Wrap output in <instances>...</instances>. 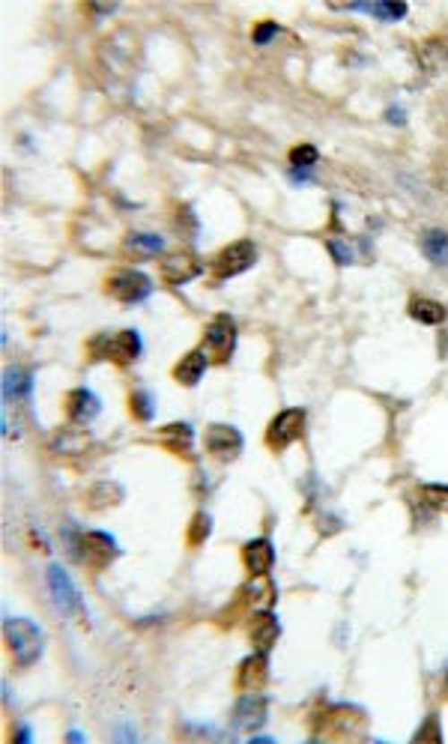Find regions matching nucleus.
I'll return each mask as SVG.
<instances>
[{
	"label": "nucleus",
	"instance_id": "f257e3e1",
	"mask_svg": "<svg viewBox=\"0 0 448 744\" xmlns=\"http://www.w3.org/2000/svg\"><path fill=\"white\" fill-rule=\"evenodd\" d=\"M4 634H6L9 654H13V661L18 667H33V663L39 661L42 643H45L39 625L30 622V619H6Z\"/></svg>",
	"mask_w": 448,
	"mask_h": 744
},
{
	"label": "nucleus",
	"instance_id": "f03ea898",
	"mask_svg": "<svg viewBox=\"0 0 448 744\" xmlns=\"http://www.w3.org/2000/svg\"><path fill=\"white\" fill-rule=\"evenodd\" d=\"M87 350L93 359H105V362L125 368V365L138 362V356H141V332L123 329V332H114V335H99L90 341Z\"/></svg>",
	"mask_w": 448,
	"mask_h": 744
},
{
	"label": "nucleus",
	"instance_id": "7ed1b4c3",
	"mask_svg": "<svg viewBox=\"0 0 448 744\" xmlns=\"http://www.w3.org/2000/svg\"><path fill=\"white\" fill-rule=\"evenodd\" d=\"M63 538H69V547H72V553H75V559H84L93 571L108 568L116 556V541L108 532L90 529V532L75 535V532H66V529H63Z\"/></svg>",
	"mask_w": 448,
	"mask_h": 744
},
{
	"label": "nucleus",
	"instance_id": "20e7f679",
	"mask_svg": "<svg viewBox=\"0 0 448 744\" xmlns=\"http://www.w3.org/2000/svg\"><path fill=\"white\" fill-rule=\"evenodd\" d=\"M305 425H308V412L302 407L281 410L266 428V446L272 448V452H284V448H290L293 443H299L305 437Z\"/></svg>",
	"mask_w": 448,
	"mask_h": 744
},
{
	"label": "nucleus",
	"instance_id": "39448f33",
	"mask_svg": "<svg viewBox=\"0 0 448 744\" xmlns=\"http://www.w3.org/2000/svg\"><path fill=\"white\" fill-rule=\"evenodd\" d=\"M203 353L212 359V362H230L233 350H237V323H233L230 314H219V317L210 320V326L203 332Z\"/></svg>",
	"mask_w": 448,
	"mask_h": 744
},
{
	"label": "nucleus",
	"instance_id": "423d86ee",
	"mask_svg": "<svg viewBox=\"0 0 448 744\" xmlns=\"http://www.w3.org/2000/svg\"><path fill=\"white\" fill-rule=\"evenodd\" d=\"M257 264V246L251 239H237L230 246H224L212 260V273L219 278H233L248 273Z\"/></svg>",
	"mask_w": 448,
	"mask_h": 744
},
{
	"label": "nucleus",
	"instance_id": "0eeeda50",
	"mask_svg": "<svg viewBox=\"0 0 448 744\" xmlns=\"http://www.w3.org/2000/svg\"><path fill=\"white\" fill-rule=\"evenodd\" d=\"M48 589L54 598V607L60 610L63 616H84V601H81L78 586L72 583V577L60 565H51L48 568Z\"/></svg>",
	"mask_w": 448,
	"mask_h": 744
},
{
	"label": "nucleus",
	"instance_id": "6e6552de",
	"mask_svg": "<svg viewBox=\"0 0 448 744\" xmlns=\"http://www.w3.org/2000/svg\"><path fill=\"white\" fill-rule=\"evenodd\" d=\"M266 714H269V699L260 694V690H246V694L237 699V705H233L230 726L239 732H251L266 723Z\"/></svg>",
	"mask_w": 448,
	"mask_h": 744
},
{
	"label": "nucleus",
	"instance_id": "1a4fd4ad",
	"mask_svg": "<svg viewBox=\"0 0 448 744\" xmlns=\"http://www.w3.org/2000/svg\"><path fill=\"white\" fill-rule=\"evenodd\" d=\"M108 293L125 305H138L152 293V281L147 273H141V269H123V273H116L111 281H108Z\"/></svg>",
	"mask_w": 448,
	"mask_h": 744
},
{
	"label": "nucleus",
	"instance_id": "9d476101",
	"mask_svg": "<svg viewBox=\"0 0 448 744\" xmlns=\"http://www.w3.org/2000/svg\"><path fill=\"white\" fill-rule=\"evenodd\" d=\"M203 446L219 461H233L242 452V434L233 425H210L203 434Z\"/></svg>",
	"mask_w": 448,
	"mask_h": 744
},
{
	"label": "nucleus",
	"instance_id": "9b49d317",
	"mask_svg": "<svg viewBox=\"0 0 448 744\" xmlns=\"http://www.w3.org/2000/svg\"><path fill=\"white\" fill-rule=\"evenodd\" d=\"M161 278H165L168 284H185V281H192V278H197V273H201V260H197L192 251H185V248H179V251H170V255L161 257Z\"/></svg>",
	"mask_w": 448,
	"mask_h": 744
},
{
	"label": "nucleus",
	"instance_id": "f8f14e48",
	"mask_svg": "<svg viewBox=\"0 0 448 744\" xmlns=\"http://www.w3.org/2000/svg\"><path fill=\"white\" fill-rule=\"evenodd\" d=\"M242 565L251 577H263V574L272 571L275 565V547L269 538H251V541L242 547Z\"/></svg>",
	"mask_w": 448,
	"mask_h": 744
},
{
	"label": "nucleus",
	"instance_id": "ddd939ff",
	"mask_svg": "<svg viewBox=\"0 0 448 744\" xmlns=\"http://www.w3.org/2000/svg\"><path fill=\"white\" fill-rule=\"evenodd\" d=\"M248 636H251V645H254V652H269L275 645V640L281 636V622L272 616V610H257L254 619H251V627H248Z\"/></svg>",
	"mask_w": 448,
	"mask_h": 744
},
{
	"label": "nucleus",
	"instance_id": "4468645a",
	"mask_svg": "<svg viewBox=\"0 0 448 744\" xmlns=\"http://www.w3.org/2000/svg\"><path fill=\"white\" fill-rule=\"evenodd\" d=\"M159 439L177 457H194V430L185 421H170L159 430Z\"/></svg>",
	"mask_w": 448,
	"mask_h": 744
},
{
	"label": "nucleus",
	"instance_id": "2eb2a0df",
	"mask_svg": "<svg viewBox=\"0 0 448 744\" xmlns=\"http://www.w3.org/2000/svg\"><path fill=\"white\" fill-rule=\"evenodd\" d=\"M269 679V661H266V652H254L248 654L246 661L239 663V672H237V685L242 690H260L266 685Z\"/></svg>",
	"mask_w": 448,
	"mask_h": 744
},
{
	"label": "nucleus",
	"instance_id": "dca6fc26",
	"mask_svg": "<svg viewBox=\"0 0 448 744\" xmlns=\"http://www.w3.org/2000/svg\"><path fill=\"white\" fill-rule=\"evenodd\" d=\"M206 368H210V356H206L203 350H192V353H185L174 365V380L179 385H188V389H192V385H197L203 380Z\"/></svg>",
	"mask_w": 448,
	"mask_h": 744
},
{
	"label": "nucleus",
	"instance_id": "f3484780",
	"mask_svg": "<svg viewBox=\"0 0 448 744\" xmlns=\"http://www.w3.org/2000/svg\"><path fill=\"white\" fill-rule=\"evenodd\" d=\"M99 398L90 389H72L66 394V416L72 421H78V425H84V421H93L99 416Z\"/></svg>",
	"mask_w": 448,
	"mask_h": 744
},
{
	"label": "nucleus",
	"instance_id": "a211bd4d",
	"mask_svg": "<svg viewBox=\"0 0 448 744\" xmlns=\"http://www.w3.org/2000/svg\"><path fill=\"white\" fill-rule=\"evenodd\" d=\"M275 598H278V592H275V583L266 577H251L248 583H246V589H242V601H246V604L254 610H272L275 607Z\"/></svg>",
	"mask_w": 448,
	"mask_h": 744
},
{
	"label": "nucleus",
	"instance_id": "6ab92c4d",
	"mask_svg": "<svg viewBox=\"0 0 448 744\" xmlns=\"http://www.w3.org/2000/svg\"><path fill=\"white\" fill-rule=\"evenodd\" d=\"M409 317L416 323H425V326H439V323L445 320V305L436 302V299H427V296H416L409 305H407Z\"/></svg>",
	"mask_w": 448,
	"mask_h": 744
},
{
	"label": "nucleus",
	"instance_id": "aec40b11",
	"mask_svg": "<svg viewBox=\"0 0 448 744\" xmlns=\"http://www.w3.org/2000/svg\"><path fill=\"white\" fill-rule=\"evenodd\" d=\"M30 385H33V374L30 371H22V368H9L6 376H4V394L6 401H22L30 394Z\"/></svg>",
	"mask_w": 448,
	"mask_h": 744
},
{
	"label": "nucleus",
	"instance_id": "412c9836",
	"mask_svg": "<svg viewBox=\"0 0 448 744\" xmlns=\"http://www.w3.org/2000/svg\"><path fill=\"white\" fill-rule=\"evenodd\" d=\"M421 248H425L430 264H436V266L448 264V233L445 230H427L425 237H421Z\"/></svg>",
	"mask_w": 448,
	"mask_h": 744
},
{
	"label": "nucleus",
	"instance_id": "4be33fe9",
	"mask_svg": "<svg viewBox=\"0 0 448 744\" xmlns=\"http://www.w3.org/2000/svg\"><path fill=\"white\" fill-rule=\"evenodd\" d=\"M125 246L132 251H141V255H161L165 251V239L156 237V233H132L125 239Z\"/></svg>",
	"mask_w": 448,
	"mask_h": 744
},
{
	"label": "nucleus",
	"instance_id": "5701e85b",
	"mask_svg": "<svg viewBox=\"0 0 448 744\" xmlns=\"http://www.w3.org/2000/svg\"><path fill=\"white\" fill-rule=\"evenodd\" d=\"M129 410L138 421H150L152 412H156V401H152V394L147 389H134L129 398Z\"/></svg>",
	"mask_w": 448,
	"mask_h": 744
},
{
	"label": "nucleus",
	"instance_id": "b1692460",
	"mask_svg": "<svg viewBox=\"0 0 448 744\" xmlns=\"http://www.w3.org/2000/svg\"><path fill=\"white\" fill-rule=\"evenodd\" d=\"M353 9H365V13L383 18V22H401L407 15V4H356Z\"/></svg>",
	"mask_w": 448,
	"mask_h": 744
},
{
	"label": "nucleus",
	"instance_id": "393cba45",
	"mask_svg": "<svg viewBox=\"0 0 448 744\" xmlns=\"http://www.w3.org/2000/svg\"><path fill=\"white\" fill-rule=\"evenodd\" d=\"M210 532H212V517L206 515V511H197L192 517V523H188V544L201 547L206 538H210Z\"/></svg>",
	"mask_w": 448,
	"mask_h": 744
},
{
	"label": "nucleus",
	"instance_id": "a878e982",
	"mask_svg": "<svg viewBox=\"0 0 448 744\" xmlns=\"http://www.w3.org/2000/svg\"><path fill=\"white\" fill-rule=\"evenodd\" d=\"M317 159H320V152L314 143H296V147L290 150V165L296 170H311L314 165H317Z\"/></svg>",
	"mask_w": 448,
	"mask_h": 744
},
{
	"label": "nucleus",
	"instance_id": "bb28decb",
	"mask_svg": "<svg viewBox=\"0 0 448 744\" xmlns=\"http://www.w3.org/2000/svg\"><path fill=\"white\" fill-rule=\"evenodd\" d=\"M421 497H425L430 508L445 511L448 508V484H425V488H421Z\"/></svg>",
	"mask_w": 448,
	"mask_h": 744
},
{
	"label": "nucleus",
	"instance_id": "cd10ccee",
	"mask_svg": "<svg viewBox=\"0 0 448 744\" xmlns=\"http://www.w3.org/2000/svg\"><path fill=\"white\" fill-rule=\"evenodd\" d=\"M445 57V45L439 39H430L421 45V63H425L427 69H439V63Z\"/></svg>",
	"mask_w": 448,
	"mask_h": 744
},
{
	"label": "nucleus",
	"instance_id": "c85d7f7f",
	"mask_svg": "<svg viewBox=\"0 0 448 744\" xmlns=\"http://www.w3.org/2000/svg\"><path fill=\"white\" fill-rule=\"evenodd\" d=\"M326 248H329V255L335 257L338 266H349V264H353V246H347L344 239L329 237V239H326Z\"/></svg>",
	"mask_w": 448,
	"mask_h": 744
},
{
	"label": "nucleus",
	"instance_id": "c756f323",
	"mask_svg": "<svg viewBox=\"0 0 448 744\" xmlns=\"http://www.w3.org/2000/svg\"><path fill=\"white\" fill-rule=\"evenodd\" d=\"M412 741H443V730H439V717L430 714L425 723H421V730L412 735Z\"/></svg>",
	"mask_w": 448,
	"mask_h": 744
},
{
	"label": "nucleus",
	"instance_id": "7c9ffc66",
	"mask_svg": "<svg viewBox=\"0 0 448 744\" xmlns=\"http://www.w3.org/2000/svg\"><path fill=\"white\" fill-rule=\"evenodd\" d=\"M278 33V24L275 22H263V24H257L254 27V33H251V39H254L257 45H266L272 36Z\"/></svg>",
	"mask_w": 448,
	"mask_h": 744
},
{
	"label": "nucleus",
	"instance_id": "2f4dec72",
	"mask_svg": "<svg viewBox=\"0 0 448 744\" xmlns=\"http://www.w3.org/2000/svg\"><path fill=\"white\" fill-rule=\"evenodd\" d=\"M385 117H389L392 123H403V111H398V108H389V114Z\"/></svg>",
	"mask_w": 448,
	"mask_h": 744
}]
</instances>
